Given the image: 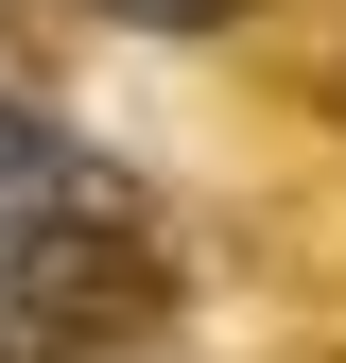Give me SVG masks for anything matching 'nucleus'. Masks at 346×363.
Returning <instances> with one entry per match:
<instances>
[{
  "mask_svg": "<svg viewBox=\"0 0 346 363\" xmlns=\"http://www.w3.org/2000/svg\"><path fill=\"white\" fill-rule=\"evenodd\" d=\"M69 208H86V156L0 86V259H18V225H69Z\"/></svg>",
  "mask_w": 346,
  "mask_h": 363,
  "instance_id": "nucleus-1",
  "label": "nucleus"
},
{
  "mask_svg": "<svg viewBox=\"0 0 346 363\" xmlns=\"http://www.w3.org/2000/svg\"><path fill=\"white\" fill-rule=\"evenodd\" d=\"M121 18H225V0H121Z\"/></svg>",
  "mask_w": 346,
  "mask_h": 363,
  "instance_id": "nucleus-2",
  "label": "nucleus"
}]
</instances>
